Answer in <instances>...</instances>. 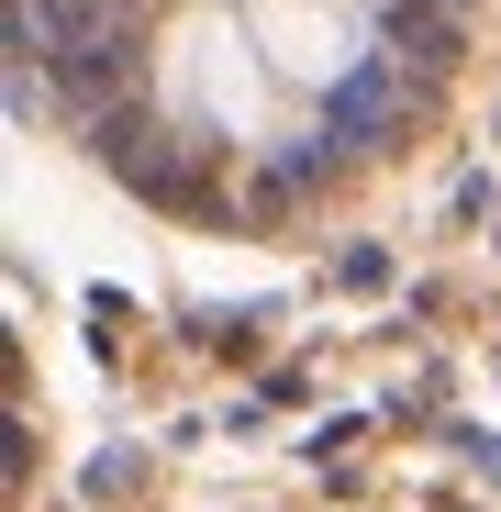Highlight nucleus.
Returning a JSON list of instances; mask_svg holds the SVG:
<instances>
[{
	"label": "nucleus",
	"mask_w": 501,
	"mask_h": 512,
	"mask_svg": "<svg viewBox=\"0 0 501 512\" xmlns=\"http://www.w3.org/2000/svg\"><path fill=\"white\" fill-rule=\"evenodd\" d=\"M479 0H12L23 123L167 223L290 234L435 123Z\"/></svg>",
	"instance_id": "obj_1"
}]
</instances>
